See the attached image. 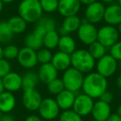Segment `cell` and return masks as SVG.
<instances>
[{
  "label": "cell",
  "mask_w": 121,
  "mask_h": 121,
  "mask_svg": "<svg viewBox=\"0 0 121 121\" xmlns=\"http://www.w3.org/2000/svg\"><path fill=\"white\" fill-rule=\"evenodd\" d=\"M59 39L60 34L56 30L48 31L43 37V46L49 50H52L57 47Z\"/></svg>",
  "instance_id": "484cf974"
},
{
  "label": "cell",
  "mask_w": 121,
  "mask_h": 121,
  "mask_svg": "<svg viewBox=\"0 0 121 121\" xmlns=\"http://www.w3.org/2000/svg\"><path fill=\"white\" fill-rule=\"evenodd\" d=\"M14 0H2V2L4 4H11V3L13 2Z\"/></svg>",
  "instance_id": "681fc988"
},
{
  "label": "cell",
  "mask_w": 121,
  "mask_h": 121,
  "mask_svg": "<svg viewBox=\"0 0 121 121\" xmlns=\"http://www.w3.org/2000/svg\"><path fill=\"white\" fill-rule=\"evenodd\" d=\"M106 121H121V117L117 114H111Z\"/></svg>",
  "instance_id": "ab89813d"
},
{
  "label": "cell",
  "mask_w": 121,
  "mask_h": 121,
  "mask_svg": "<svg viewBox=\"0 0 121 121\" xmlns=\"http://www.w3.org/2000/svg\"><path fill=\"white\" fill-rule=\"evenodd\" d=\"M71 66L81 73H90L95 67V60L88 50L76 49L71 54Z\"/></svg>",
  "instance_id": "3957f363"
},
{
  "label": "cell",
  "mask_w": 121,
  "mask_h": 121,
  "mask_svg": "<svg viewBox=\"0 0 121 121\" xmlns=\"http://www.w3.org/2000/svg\"><path fill=\"white\" fill-rule=\"evenodd\" d=\"M4 47H2L0 46V59L4 58Z\"/></svg>",
  "instance_id": "ee69618b"
},
{
  "label": "cell",
  "mask_w": 121,
  "mask_h": 121,
  "mask_svg": "<svg viewBox=\"0 0 121 121\" xmlns=\"http://www.w3.org/2000/svg\"><path fill=\"white\" fill-rule=\"evenodd\" d=\"M116 84H117V86L121 90V75L118 76L117 81H116Z\"/></svg>",
  "instance_id": "b9f144b4"
},
{
  "label": "cell",
  "mask_w": 121,
  "mask_h": 121,
  "mask_svg": "<svg viewBox=\"0 0 121 121\" xmlns=\"http://www.w3.org/2000/svg\"><path fill=\"white\" fill-rule=\"evenodd\" d=\"M11 71V64L5 58L0 59V78L2 79Z\"/></svg>",
  "instance_id": "d590c367"
},
{
  "label": "cell",
  "mask_w": 121,
  "mask_h": 121,
  "mask_svg": "<svg viewBox=\"0 0 121 121\" xmlns=\"http://www.w3.org/2000/svg\"><path fill=\"white\" fill-rule=\"evenodd\" d=\"M81 4L79 0H59L57 11L62 17L76 15L81 9Z\"/></svg>",
  "instance_id": "4fadbf2b"
},
{
  "label": "cell",
  "mask_w": 121,
  "mask_h": 121,
  "mask_svg": "<svg viewBox=\"0 0 121 121\" xmlns=\"http://www.w3.org/2000/svg\"><path fill=\"white\" fill-rule=\"evenodd\" d=\"M117 30H118V32H119V36H121V22L119 24V25L117 26Z\"/></svg>",
  "instance_id": "f6af8a7d"
},
{
  "label": "cell",
  "mask_w": 121,
  "mask_h": 121,
  "mask_svg": "<svg viewBox=\"0 0 121 121\" xmlns=\"http://www.w3.org/2000/svg\"><path fill=\"white\" fill-rule=\"evenodd\" d=\"M119 34L118 30L114 26L105 25L98 30L97 41L106 48H109L115 42H117L119 41Z\"/></svg>",
  "instance_id": "ba28073f"
},
{
  "label": "cell",
  "mask_w": 121,
  "mask_h": 121,
  "mask_svg": "<svg viewBox=\"0 0 121 121\" xmlns=\"http://www.w3.org/2000/svg\"><path fill=\"white\" fill-rule=\"evenodd\" d=\"M38 82L39 78L37 73L32 71H27L22 76V89L23 91L36 89Z\"/></svg>",
  "instance_id": "cb8c5ba5"
},
{
  "label": "cell",
  "mask_w": 121,
  "mask_h": 121,
  "mask_svg": "<svg viewBox=\"0 0 121 121\" xmlns=\"http://www.w3.org/2000/svg\"><path fill=\"white\" fill-rule=\"evenodd\" d=\"M2 115H3V113L0 111V119H1V117H2Z\"/></svg>",
  "instance_id": "816d5d0a"
},
{
  "label": "cell",
  "mask_w": 121,
  "mask_h": 121,
  "mask_svg": "<svg viewBox=\"0 0 121 121\" xmlns=\"http://www.w3.org/2000/svg\"><path fill=\"white\" fill-rule=\"evenodd\" d=\"M0 121H16L14 117L9 114H3Z\"/></svg>",
  "instance_id": "f35d334b"
},
{
  "label": "cell",
  "mask_w": 121,
  "mask_h": 121,
  "mask_svg": "<svg viewBox=\"0 0 121 121\" xmlns=\"http://www.w3.org/2000/svg\"><path fill=\"white\" fill-rule=\"evenodd\" d=\"M4 4L2 2V0H0V13H2L3 9H4Z\"/></svg>",
  "instance_id": "c3c4849f"
},
{
  "label": "cell",
  "mask_w": 121,
  "mask_h": 121,
  "mask_svg": "<svg viewBox=\"0 0 121 121\" xmlns=\"http://www.w3.org/2000/svg\"><path fill=\"white\" fill-rule=\"evenodd\" d=\"M4 90L9 92H17L22 89V76L15 71H10L2 78Z\"/></svg>",
  "instance_id": "5bb4252c"
},
{
  "label": "cell",
  "mask_w": 121,
  "mask_h": 121,
  "mask_svg": "<svg viewBox=\"0 0 121 121\" xmlns=\"http://www.w3.org/2000/svg\"><path fill=\"white\" fill-rule=\"evenodd\" d=\"M59 121H83L82 117L72 109L63 110L59 116Z\"/></svg>",
  "instance_id": "4dcf8cb0"
},
{
  "label": "cell",
  "mask_w": 121,
  "mask_h": 121,
  "mask_svg": "<svg viewBox=\"0 0 121 121\" xmlns=\"http://www.w3.org/2000/svg\"><path fill=\"white\" fill-rule=\"evenodd\" d=\"M24 44L25 47L37 51L42 48L43 46V37L36 34L34 32H32L26 36L24 39Z\"/></svg>",
  "instance_id": "d4e9b609"
},
{
  "label": "cell",
  "mask_w": 121,
  "mask_h": 121,
  "mask_svg": "<svg viewBox=\"0 0 121 121\" xmlns=\"http://www.w3.org/2000/svg\"><path fill=\"white\" fill-rule=\"evenodd\" d=\"M98 29L95 24L87 22L86 19L81 22V24L77 30V37L81 43L89 46L97 41Z\"/></svg>",
  "instance_id": "52a82bcc"
},
{
  "label": "cell",
  "mask_w": 121,
  "mask_h": 121,
  "mask_svg": "<svg viewBox=\"0 0 121 121\" xmlns=\"http://www.w3.org/2000/svg\"><path fill=\"white\" fill-rule=\"evenodd\" d=\"M96 72L104 77L108 78L112 76L117 71L118 60L109 54H105L104 56L99 58L95 63Z\"/></svg>",
  "instance_id": "8992f818"
},
{
  "label": "cell",
  "mask_w": 121,
  "mask_h": 121,
  "mask_svg": "<svg viewBox=\"0 0 121 121\" xmlns=\"http://www.w3.org/2000/svg\"><path fill=\"white\" fill-rule=\"evenodd\" d=\"M13 32L9 28L7 21L0 22V43H9L13 38Z\"/></svg>",
  "instance_id": "4316f807"
},
{
  "label": "cell",
  "mask_w": 121,
  "mask_h": 121,
  "mask_svg": "<svg viewBox=\"0 0 121 121\" xmlns=\"http://www.w3.org/2000/svg\"><path fill=\"white\" fill-rule=\"evenodd\" d=\"M47 86V91H48V92L52 95H58L59 93L61 92L65 89L62 80L58 77L54 79L51 82H49Z\"/></svg>",
  "instance_id": "f1b7e54d"
},
{
  "label": "cell",
  "mask_w": 121,
  "mask_h": 121,
  "mask_svg": "<svg viewBox=\"0 0 121 121\" xmlns=\"http://www.w3.org/2000/svg\"><path fill=\"white\" fill-rule=\"evenodd\" d=\"M25 121H43L42 119L38 115L36 114H31V115L27 116L25 119Z\"/></svg>",
  "instance_id": "74e56055"
},
{
  "label": "cell",
  "mask_w": 121,
  "mask_h": 121,
  "mask_svg": "<svg viewBox=\"0 0 121 121\" xmlns=\"http://www.w3.org/2000/svg\"><path fill=\"white\" fill-rule=\"evenodd\" d=\"M37 76H38L39 81L47 85L49 82L57 78L58 71L52 66L51 62L42 64L37 71Z\"/></svg>",
  "instance_id": "ac0fdd59"
},
{
  "label": "cell",
  "mask_w": 121,
  "mask_h": 121,
  "mask_svg": "<svg viewBox=\"0 0 121 121\" xmlns=\"http://www.w3.org/2000/svg\"><path fill=\"white\" fill-rule=\"evenodd\" d=\"M116 114H119V115L121 117V104H119V107H118V109H117V113H116Z\"/></svg>",
  "instance_id": "bcb514c9"
},
{
  "label": "cell",
  "mask_w": 121,
  "mask_h": 121,
  "mask_svg": "<svg viewBox=\"0 0 121 121\" xmlns=\"http://www.w3.org/2000/svg\"><path fill=\"white\" fill-rule=\"evenodd\" d=\"M39 1L43 12L52 13L57 11L59 0H39Z\"/></svg>",
  "instance_id": "1f68e13d"
},
{
  "label": "cell",
  "mask_w": 121,
  "mask_h": 121,
  "mask_svg": "<svg viewBox=\"0 0 121 121\" xmlns=\"http://www.w3.org/2000/svg\"><path fill=\"white\" fill-rule=\"evenodd\" d=\"M99 99L105 103H108V104H110L113 100V94L109 91L106 90V91L101 95V96L99 97Z\"/></svg>",
  "instance_id": "8d00e7d4"
},
{
  "label": "cell",
  "mask_w": 121,
  "mask_h": 121,
  "mask_svg": "<svg viewBox=\"0 0 121 121\" xmlns=\"http://www.w3.org/2000/svg\"><path fill=\"white\" fill-rule=\"evenodd\" d=\"M94 103V99L90 97L85 93L78 94L76 95L72 109L81 117H85L91 114Z\"/></svg>",
  "instance_id": "9c48e42d"
},
{
  "label": "cell",
  "mask_w": 121,
  "mask_h": 121,
  "mask_svg": "<svg viewBox=\"0 0 121 121\" xmlns=\"http://www.w3.org/2000/svg\"><path fill=\"white\" fill-rule=\"evenodd\" d=\"M104 9L105 7L100 1L89 4L85 11V19L92 24L98 23L104 19Z\"/></svg>",
  "instance_id": "30bf717a"
},
{
  "label": "cell",
  "mask_w": 121,
  "mask_h": 121,
  "mask_svg": "<svg viewBox=\"0 0 121 121\" xmlns=\"http://www.w3.org/2000/svg\"><path fill=\"white\" fill-rule=\"evenodd\" d=\"M114 0H100V2L105 3V4H111V3L114 2Z\"/></svg>",
  "instance_id": "7dc6e473"
},
{
  "label": "cell",
  "mask_w": 121,
  "mask_h": 121,
  "mask_svg": "<svg viewBox=\"0 0 121 121\" xmlns=\"http://www.w3.org/2000/svg\"><path fill=\"white\" fill-rule=\"evenodd\" d=\"M107 78L98 72H90L84 77L82 85L83 93L92 99H99L101 95L107 90Z\"/></svg>",
  "instance_id": "6da1fadb"
},
{
  "label": "cell",
  "mask_w": 121,
  "mask_h": 121,
  "mask_svg": "<svg viewBox=\"0 0 121 121\" xmlns=\"http://www.w3.org/2000/svg\"><path fill=\"white\" fill-rule=\"evenodd\" d=\"M81 22L82 20L77 15L66 17L57 32L60 36L69 35L70 33L77 32L78 28L81 24Z\"/></svg>",
  "instance_id": "e0dca14e"
},
{
  "label": "cell",
  "mask_w": 121,
  "mask_h": 121,
  "mask_svg": "<svg viewBox=\"0 0 121 121\" xmlns=\"http://www.w3.org/2000/svg\"><path fill=\"white\" fill-rule=\"evenodd\" d=\"M120 66H121V60H120Z\"/></svg>",
  "instance_id": "f5cc1de1"
},
{
  "label": "cell",
  "mask_w": 121,
  "mask_h": 121,
  "mask_svg": "<svg viewBox=\"0 0 121 121\" xmlns=\"http://www.w3.org/2000/svg\"><path fill=\"white\" fill-rule=\"evenodd\" d=\"M88 51L91 53V55L94 57L95 60H99L106 54V47L98 41H95L91 45H89Z\"/></svg>",
  "instance_id": "83f0119b"
},
{
  "label": "cell",
  "mask_w": 121,
  "mask_h": 121,
  "mask_svg": "<svg viewBox=\"0 0 121 121\" xmlns=\"http://www.w3.org/2000/svg\"><path fill=\"white\" fill-rule=\"evenodd\" d=\"M8 25L13 34L22 33L27 29V22L19 15L13 16L7 21Z\"/></svg>",
  "instance_id": "603a6c76"
},
{
  "label": "cell",
  "mask_w": 121,
  "mask_h": 121,
  "mask_svg": "<svg viewBox=\"0 0 121 121\" xmlns=\"http://www.w3.org/2000/svg\"><path fill=\"white\" fill-rule=\"evenodd\" d=\"M17 60L22 67L28 70L32 69L38 63L37 58V51L27 47H22L19 49Z\"/></svg>",
  "instance_id": "8fae6325"
},
{
  "label": "cell",
  "mask_w": 121,
  "mask_h": 121,
  "mask_svg": "<svg viewBox=\"0 0 121 121\" xmlns=\"http://www.w3.org/2000/svg\"><path fill=\"white\" fill-rule=\"evenodd\" d=\"M57 47H58L59 51H60V52L71 55L76 50V41L70 35L60 36Z\"/></svg>",
  "instance_id": "7402d4cb"
},
{
  "label": "cell",
  "mask_w": 121,
  "mask_h": 121,
  "mask_svg": "<svg viewBox=\"0 0 121 121\" xmlns=\"http://www.w3.org/2000/svg\"><path fill=\"white\" fill-rule=\"evenodd\" d=\"M5 91L4 90V84H3V81L2 79L0 78V94H2L4 91Z\"/></svg>",
  "instance_id": "7bdbcfd3"
},
{
  "label": "cell",
  "mask_w": 121,
  "mask_h": 121,
  "mask_svg": "<svg viewBox=\"0 0 121 121\" xmlns=\"http://www.w3.org/2000/svg\"><path fill=\"white\" fill-rule=\"evenodd\" d=\"M51 63L58 71H65L71 66V55L59 51L53 54Z\"/></svg>",
  "instance_id": "ffe728a7"
},
{
  "label": "cell",
  "mask_w": 121,
  "mask_h": 121,
  "mask_svg": "<svg viewBox=\"0 0 121 121\" xmlns=\"http://www.w3.org/2000/svg\"><path fill=\"white\" fill-rule=\"evenodd\" d=\"M60 110L56 101L53 98L42 99V103L37 109L39 116L42 119L47 121H52L58 117Z\"/></svg>",
  "instance_id": "5b68a950"
},
{
  "label": "cell",
  "mask_w": 121,
  "mask_h": 121,
  "mask_svg": "<svg viewBox=\"0 0 121 121\" xmlns=\"http://www.w3.org/2000/svg\"><path fill=\"white\" fill-rule=\"evenodd\" d=\"M17 13L27 23L37 22L43 11L39 0H22L17 7Z\"/></svg>",
  "instance_id": "7a4b0ae2"
},
{
  "label": "cell",
  "mask_w": 121,
  "mask_h": 121,
  "mask_svg": "<svg viewBox=\"0 0 121 121\" xmlns=\"http://www.w3.org/2000/svg\"><path fill=\"white\" fill-rule=\"evenodd\" d=\"M109 55L116 60H121V41H118L112 47H109Z\"/></svg>",
  "instance_id": "e575fe53"
},
{
  "label": "cell",
  "mask_w": 121,
  "mask_h": 121,
  "mask_svg": "<svg viewBox=\"0 0 121 121\" xmlns=\"http://www.w3.org/2000/svg\"><path fill=\"white\" fill-rule=\"evenodd\" d=\"M80 3H81V4H84V5H89V4H93V3L96 2V1H98V0H79Z\"/></svg>",
  "instance_id": "60d3db41"
},
{
  "label": "cell",
  "mask_w": 121,
  "mask_h": 121,
  "mask_svg": "<svg viewBox=\"0 0 121 121\" xmlns=\"http://www.w3.org/2000/svg\"><path fill=\"white\" fill-rule=\"evenodd\" d=\"M118 4L121 7V0H118Z\"/></svg>",
  "instance_id": "f907efd6"
},
{
  "label": "cell",
  "mask_w": 121,
  "mask_h": 121,
  "mask_svg": "<svg viewBox=\"0 0 121 121\" xmlns=\"http://www.w3.org/2000/svg\"><path fill=\"white\" fill-rule=\"evenodd\" d=\"M16 97L13 93L4 91L0 94V111L3 114H9L16 106Z\"/></svg>",
  "instance_id": "44dd1931"
},
{
  "label": "cell",
  "mask_w": 121,
  "mask_h": 121,
  "mask_svg": "<svg viewBox=\"0 0 121 121\" xmlns=\"http://www.w3.org/2000/svg\"><path fill=\"white\" fill-rule=\"evenodd\" d=\"M76 93L64 89L61 92L56 95V97L55 99L60 109L66 110V109H72L73 104H74L75 99H76Z\"/></svg>",
  "instance_id": "d6986e66"
},
{
  "label": "cell",
  "mask_w": 121,
  "mask_h": 121,
  "mask_svg": "<svg viewBox=\"0 0 121 121\" xmlns=\"http://www.w3.org/2000/svg\"><path fill=\"white\" fill-rule=\"evenodd\" d=\"M95 121H97V120H95Z\"/></svg>",
  "instance_id": "db71d44e"
},
{
  "label": "cell",
  "mask_w": 121,
  "mask_h": 121,
  "mask_svg": "<svg viewBox=\"0 0 121 121\" xmlns=\"http://www.w3.org/2000/svg\"><path fill=\"white\" fill-rule=\"evenodd\" d=\"M84 77L83 73L71 66L64 71L61 80L64 84L65 89L76 94L82 88Z\"/></svg>",
  "instance_id": "277c9868"
},
{
  "label": "cell",
  "mask_w": 121,
  "mask_h": 121,
  "mask_svg": "<svg viewBox=\"0 0 121 121\" xmlns=\"http://www.w3.org/2000/svg\"><path fill=\"white\" fill-rule=\"evenodd\" d=\"M111 114L112 113L109 104L99 99L94 103L91 114L95 120L106 121Z\"/></svg>",
  "instance_id": "9a60e30c"
},
{
  "label": "cell",
  "mask_w": 121,
  "mask_h": 121,
  "mask_svg": "<svg viewBox=\"0 0 121 121\" xmlns=\"http://www.w3.org/2000/svg\"><path fill=\"white\" fill-rule=\"evenodd\" d=\"M37 23L43 26L47 32L56 30V22L55 19H53L51 17H42Z\"/></svg>",
  "instance_id": "836d02e7"
},
{
  "label": "cell",
  "mask_w": 121,
  "mask_h": 121,
  "mask_svg": "<svg viewBox=\"0 0 121 121\" xmlns=\"http://www.w3.org/2000/svg\"><path fill=\"white\" fill-rule=\"evenodd\" d=\"M3 51H4V58L7 59L8 60L17 59L19 52L18 47L13 44H8L6 47H4Z\"/></svg>",
  "instance_id": "d6a6232c"
},
{
  "label": "cell",
  "mask_w": 121,
  "mask_h": 121,
  "mask_svg": "<svg viewBox=\"0 0 121 121\" xmlns=\"http://www.w3.org/2000/svg\"><path fill=\"white\" fill-rule=\"evenodd\" d=\"M104 22L107 25L118 26L121 22V7L118 4H110L105 7L104 14Z\"/></svg>",
  "instance_id": "2e32d148"
},
{
  "label": "cell",
  "mask_w": 121,
  "mask_h": 121,
  "mask_svg": "<svg viewBox=\"0 0 121 121\" xmlns=\"http://www.w3.org/2000/svg\"><path fill=\"white\" fill-rule=\"evenodd\" d=\"M52 52L51 50L47 48H41L37 50V58L38 63L42 64H46V63H50L52 58Z\"/></svg>",
  "instance_id": "f546056e"
},
{
  "label": "cell",
  "mask_w": 121,
  "mask_h": 121,
  "mask_svg": "<svg viewBox=\"0 0 121 121\" xmlns=\"http://www.w3.org/2000/svg\"><path fill=\"white\" fill-rule=\"evenodd\" d=\"M23 106L29 111H37L42 101V95L36 89L23 91L22 96Z\"/></svg>",
  "instance_id": "7c38bea8"
}]
</instances>
